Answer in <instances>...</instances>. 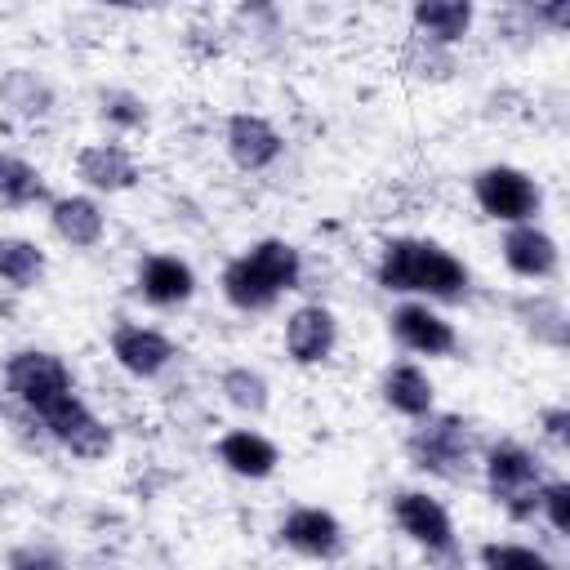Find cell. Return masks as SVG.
Returning a JSON list of instances; mask_svg holds the SVG:
<instances>
[{
    "label": "cell",
    "mask_w": 570,
    "mask_h": 570,
    "mask_svg": "<svg viewBox=\"0 0 570 570\" xmlns=\"http://www.w3.org/2000/svg\"><path fill=\"white\" fill-rule=\"evenodd\" d=\"M374 281L387 294H410L419 303H463L472 294V267L428 236H392L379 245Z\"/></svg>",
    "instance_id": "1"
},
{
    "label": "cell",
    "mask_w": 570,
    "mask_h": 570,
    "mask_svg": "<svg viewBox=\"0 0 570 570\" xmlns=\"http://www.w3.org/2000/svg\"><path fill=\"white\" fill-rule=\"evenodd\" d=\"M303 281V254L285 236H263L236 258H227L218 289L236 312H272Z\"/></svg>",
    "instance_id": "2"
},
{
    "label": "cell",
    "mask_w": 570,
    "mask_h": 570,
    "mask_svg": "<svg viewBox=\"0 0 570 570\" xmlns=\"http://www.w3.org/2000/svg\"><path fill=\"white\" fill-rule=\"evenodd\" d=\"M476 463H481V476H485L490 499H494L512 521H534V499H539V490H543V481H548L543 459H539L525 441L503 436V441H490Z\"/></svg>",
    "instance_id": "3"
},
{
    "label": "cell",
    "mask_w": 570,
    "mask_h": 570,
    "mask_svg": "<svg viewBox=\"0 0 570 570\" xmlns=\"http://www.w3.org/2000/svg\"><path fill=\"white\" fill-rule=\"evenodd\" d=\"M405 459L436 476V481H463L476 463V441H472V423L463 414L450 410H432L428 419H419L405 436Z\"/></svg>",
    "instance_id": "4"
},
{
    "label": "cell",
    "mask_w": 570,
    "mask_h": 570,
    "mask_svg": "<svg viewBox=\"0 0 570 570\" xmlns=\"http://www.w3.org/2000/svg\"><path fill=\"white\" fill-rule=\"evenodd\" d=\"M0 383H4V392H9L31 419H40L49 405H58L62 396L76 392L71 365H67L58 352H49V347H18V352H9Z\"/></svg>",
    "instance_id": "5"
},
{
    "label": "cell",
    "mask_w": 570,
    "mask_h": 570,
    "mask_svg": "<svg viewBox=\"0 0 570 570\" xmlns=\"http://www.w3.org/2000/svg\"><path fill=\"white\" fill-rule=\"evenodd\" d=\"M472 200L490 223H503V227L539 223L543 214V187L521 165H481L472 174Z\"/></svg>",
    "instance_id": "6"
},
{
    "label": "cell",
    "mask_w": 570,
    "mask_h": 570,
    "mask_svg": "<svg viewBox=\"0 0 570 570\" xmlns=\"http://www.w3.org/2000/svg\"><path fill=\"white\" fill-rule=\"evenodd\" d=\"M387 508H392V521L401 525V534L410 543H419L436 561H459L454 517H450V508L436 494H428V490H396L387 499Z\"/></svg>",
    "instance_id": "7"
},
{
    "label": "cell",
    "mask_w": 570,
    "mask_h": 570,
    "mask_svg": "<svg viewBox=\"0 0 570 570\" xmlns=\"http://www.w3.org/2000/svg\"><path fill=\"white\" fill-rule=\"evenodd\" d=\"M40 428H45V436H49L53 445H62L71 459H85V463L107 459L111 445H116V432L89 410V401H85L80 392H71V396H62L58 405H49V410L40 414Z\"/></svg>",
    "instance_id": "8"
},
{
    "label": "cell",
    "mask_w": 570,
    "mask_h": 570,
    "mask_svg": "<svg viewBox=\"0 0 570 570\" xmlns=\"http://www.w3.org/2000/svg\"><path fill=\"white\" fill-rule=\"evenodd\" d=\"M387 330L392 338L414 352V356H428V361H450L459 352V330L450 316H441L432 303H419V298H405L392 307L387 316Z\"/></svg>",
    "instance_id": "9"
},
{
    "label": "cell",
    "mask_w": 570,
    "mask_h": 570,
    "mask_svg": "<svg viewBox=\"0 0 570 570\" xmlns=\"http://www.w3.org/2000/svg\"><path fill=\"white\" fill-rule=\"evenodd\" d=\"M107 347H111V361L129 379H160L178 356L174 338L156 325H142V321H116Z\"/></svg>",
    "instance_id": "10"
},
{
    "label": "cell",
    "mask_w": 570,
    "mask_h": 570,
    "mask_svg": "<svg viewBox=\"0 0 570 570\" xmlns=\"http://www.w3.org/2000/svg\"><path fill=\"white\" fill-rule=\"evenodd\" d=\"M281 543L289 548V552H298V557H307V561H338L343 557V548H347V530H343V521L330 512V508H321V503H298V508H289L285 517H281Z\"/></svg>",
    "instance_id": "11"
},
{
    "label": "cell",
    "mask_w": 570,
    "mask_h": 570,
    "mask_svg": "<svg viewBox=\"0 0 570 570\" xmlns=\"http://www.w3.org/2000/svg\"><path fill=\"white\" fill-rule=\"evenodd\" d=\"M223 147H227L232 165L245 169V174H263L285 156L281 129L258 111H232L227 125H223Z\"/></svg>",
    "instance_id": "12"
},
{
    "label": "cell",
    "mask_w": 570,
    "mask_h": 570,
    "mask_svg": "<svg viewBox=\"0 0 570 570\" xmlns=\"http://www.w3.org/2000/svg\"><path fill=\"white\" fill-rule=\"evenodd\" d=\"M499 254H503V267L521 281H557L561 276V245L548 227L539 223H517V227H503V240H499Z\"/></svg>",
    "instance_id": "13"
},
{
    "label": "cell",
    "mask_w": 570,
    "mask_h": 570,
    "mask_svg": "<svg viewBox=\"0 0 570 570\" xmlns=\"http://www.w3.org/2000/svg\"><path fill=\"white\" fill-rule=\"evenodd\" d=\"M338 347V316L325 303H303L285 316V356L294 365H325Z\"/></svg>",
    "instance_id": "14"
},
{
    "label": "cell",
    "mask_w": 570,
    "mask_h": 570,
    "mask_svg": "<svg viewBox=\"0 0 570 570\" xmlns=\"http://www.w3.org/2000/svg\"><path fill=\"white\" fill-rule=\"evenodd\" d=\"M76 178L89 187V196H120L138 187V160L120 142H85L76 151Z\"/></svg>",
    "instance_id": "15"
},
{
    "label": "cell",
    "mask_w": 570,
    "mask_h": 570,
    "mask_svg": "<svg viewBox=\"0 0 570 570\" xmlns=\"http://www.w3.org/2000/svg\"><path fill=\"white\" fill-rule=\"evenodd\" d=\"M138 294L151 307H183L196 298V272L178 254H147L138 263Z\"/></svg>",
    "instance_id": "16"
},
{
    "label": "cell",
    "mask_w": 570,
    "mask_h": 570,
    "mask_svg": "<svg viewBox=\"0 0 570 570\" xmlns=\"http://www.w3.org/2000/svg\"><path fill=\"white\" fill-rule=\"evenodd\" d=\"M379 396L387 410H396L410 423H419L436 410V383L419 361H392L379 379Z\"/></svg>",
    "instance_id": "17"
},
{
    "label": "cell",
    "mask_w": 570,
    "mask_h": 570,
    "mask_svg": "<svg viewBox=\"0 0 570 570\" xmlns=\"http://www.w3.org/2000/svg\"><path fill=\"white\" fill-rule=\"evenodd\" d=\"M49 227L71 249H94L107 236V214L89 191H67L49 200Z\"/></svg>",
    "instance_id": "18"
},
{
    "label": "cell",
    "mask_w": 570,
    "mask_h": 570,
    "mask_svg": "<svg viewBox=\"0 0 570 570\" xmlns=\"http://www.w3.org/2000/svg\"><path fill=\"white\" fill-rule=\"evenodd\" d=\"M218 463L232 472V476H245V481H267L276 468H281V450L272 436H263L258 428H232L218 436Z\"/></svg>",
    "instance_id": "19"
},
{
    "label": "cell",
    "mask_w": 570,
    "mask_h": 570,
    "mask_svg": "<svg viewBox=\"0 0 570 570\" xmlns=\"http://www.w3.org/2000/svg\"><path fill=\"white\" fill-rule=\"evenodd\" d=\"M476 22V4L472 0H419L410 4V27L419 40H432L441 49H454L459 40H468Z\"/></svg>",
    "instance_id": "20"
},
{
    "label": "cell",
    "mask_w": 570,
    "mask_h": 570,
    "mask_svg": "<svg viewBox=\"0 0 570 570\" xmlns=\"http://www.w3.org/2000/svg\"><path fill=\"white\" fill-rule=\"evenodd\" d=\"M49 200H53V196H49L45 174H40L31 160H22V156L0 151V205H9V209H31V205H49Z\"/></svg>",
    "instance_id": "21"
},
{
    "label": "cell",
    "mask_w": 570,
    "mask_h": 570,
    "mask_svg": "<svg viewBox=\"0 0 570 570\" xmlns=\"http://www.w3.org/2000/svg\"><path fill=\"white\" fill-rule=\"evenodd\" d=\"M218 392H223V401H227L232 410H240V414H249V419H263L267 405H272V383H267L254 365H227V370L218 374Z\"/></svg>",
    "instance_id": "22"
},
{
    "label": "cell",
    "mask_w": 570,
    "mask_h": 570,
    "mask_svg": "<svg viewBox=\"0 0 570 570\" xmlns=\"http://www.w3.org/2000/svg\"><path fill=\"white\" fill-rule=\"evenodd\" d=\"M45 267H49V258H45V249L36 240H27V236H0V281L4 285L31 289V285H40Z\"/></svg>",
    "instance_id": "23"
},
{
    "label": "cell",
    "mask_w": 570,
    "mask_h": 570,
    "mask_svg": "<svg viewBox=\"0 0 570 570\" xmlns=\"http://www.w3.org/2000/svg\"><path fill=\"white\" fill-rule=\"evenodd\" d=\"M0 98H4V107H9L13 116H27V120H36V116H45V111L53 107L49 80L36 76V71H27V67H13V71L0 80Z\"/></svg>",
    "instance_id": "24"
},
{
    "label": "cell",
    "mask_w": 570,
    "mask_h": 570,
    "mask_svg": "<svg viewBox=\"0 0 570 570\" xmlns=\"http://www.w3.org/2000/svg\"><path fill=\"white\" fill-rule=\"evenodd\" d=\"M517 316L525 321V330L534 334V343L548 347H566V307L552 294H530L517 303Z\"/></svg>",
    "instance_id": "25"
},
{
    "label": "cell",
    "mask_w": 570,
    "mask_h": 570,
    "mask_svg": "<svg viewBox=\"0 0 570 570\" xmlns=\"http://www.w3.org/2000/svg\"><path fill=\"white\" fill-rule=\"evenodd\" d=\"M481 570H557V561L543 548L530 543H512V539H490L476 548Z\"/></svg>",
    "instance_id": "26"
},
{
    "label": "cell",
    "mask_w": 570,
    "mask_h": 570,
    "mask_svg": "<svg viewBox=\"0 0 570 570\" xmlns=\"http://www.w3.org/2000/svg\"><path fill=\"white\" fill-rule=\"evenodd\" d=\"M534 521H543L552 539H570V481L566 476L543 481V490L534 499Z\"/></svg>",
    "instance_id": "27"
},
{
    "label": "cell",
    "mask_w": 570,
    "mask_h": 570,
    "mask_svg": "<svg viewBox=\"0 0 570 570\" xmlns=\"http://www.w3.org/2000/svg\"><path fill=\"white\" fill-rule=\"evenodd\" d=\"M401 62H405V71H414L419 80H445V76L454 71V53L441 49V45H432V40H419V36H410Z\"/></svg>",
    "instance_id": "28"
},
{
    "label": "cell",
    "mask_w": 570,
    "mask_h": 570,
    "mask_svg": "<svg viewBox=\"0 0 570 570\" xmlns=\"http://www.w3.org/2000/svg\"><path fill=\"white\" fill-rule=\"evenodd\" d=\"M98 102H102V107H98L102 120L116 125V129H125V134H134V129L147 125V102H142L134 89H102Z\"/></svg>",
    "instance_id": "29"
},
{
    "label": "cell",
    "mask_w": 570,
    "mask_h": 570,
    "mask_svg": "<svg viewBox=\"0 0 570 570\" xmlns=\"http://www.w3.org/2000/svg\"><path fill=\"white\" fill-rule=\"evenodd\" d=\"M4 570H67V557L49 543H18V548H9Z\"/></svg>",
    "instance_id": "30"
},
{
    "label": "cell",
    "mask_w": 570,
    "mask_h": 570,
    "mask_svg": "<svg viewBox=\"0 0 570 570\" xmlns=\"http://www.w3.org/2000/svg\"><path fill=\"white\" fill-rule=\"evenodd\" d=\"M539 436L552 445V450H566L570 445V405H548L539 410Z\"/></svg>",
    "instance_id": "31"
},
{
    "label": "cell",
    "mask_w": 570,
    "mask_h": 570,
    "mask_svg": "<svg viewBox=\"0 0 570 570\" xmlns=\"http://www.w3.org/2000/svg\"><path fill=\"white\" fill-rule=\"evenodd\" d=\"M0 410H4V401H0Z\"/></svg>",
    "instance_id": "32"
}]
</instances>
